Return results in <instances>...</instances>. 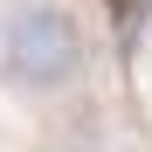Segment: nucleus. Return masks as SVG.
<instances>
[{
    "instance_id": "obj_1",
    "label": "nucleus",
    "mask_w": 152,
    "mask_h": 152,
    "mask_svg": "<svg viewBox=\"0 0 152 152\" xmlns=\"http://www.w3.org/2000/svg\"><path fill=\"white\" fill-rule=\"evenodd\" d=\"M83 69V28L62 7H21L0 35V76L21 90H62Z\"/></svg>"
}]
</instances>
